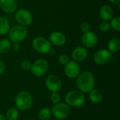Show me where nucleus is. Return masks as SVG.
Segmentation results:
<instances>
[{
	"mask_svg": "<svg viewBox=\"0 0 120 120\" xmlns=\"http://www.w3.org/2000/svg\"><path fill=\"white\" fill-rule=\"evenodd\" d=\"M76 79V86L77 89L84 94H89L95 88V77L94 74L90 71L80 72Z\"/></svg>",
	"mask_w": 120,
	"mask_h": 120,
	"instance_id": "nucleus-1",
	"label": "nucleus"
},
{
	"mask_svg": "<svg viewBox=\"0 0 120 120\" xmlns=\"http://www.w3.org/2000/svg\"><path fill=\"white\" fill-rule=\"evenodd\" d=\"M15 104L18 110H29L34 104L33 96L27 91H20L15 97Z\"/></svg>",
	"mask_w": 120,
	"mask_h": 120,
	"instance_id": "nucleus-2",
	"label": "nucleus"
},
{
	"mask_svg": "<svg viewBox=\"0 0 120 120\" xmlns=\"http://www.w3.org/2000/svg\"><path fill=\"white\" fill-rule=\"evenodd\" d=\"M65 103L70 108H79L84 105L86 102L85 94L80 91L72 90L68 91L65 96Z\"/></svg>",
	"mask_w": 120,
	"mask_h": 120,
	"instance_id": "nucleus-3",
	"label": "nucleus"
},
{
	"mask_svg": "<svg viewBox=\"0 0 120 120\" xmlns=\"http://www.w3.org/2000/svg\"><path fill=\"white\" fill-rule=\"evenodd\" d=\"M8 33V39L12 43H20L27 38L28 35V30L25 26L18 24L10 27Z\"/></svg>",
	"mask_w": 120,
	"mask_h": 120,
	"instance_id": "nucleus-4",
	"label": "nucleus"
},
{
	"mask_svg": "<svg viewBox=\"0 0 120 120\" xmlns=\"http://www.w3.org/2000/svg\"><path fill=\"white\" fill-rule=\"evenodd\" d=\"M32 45L33 49L38 53L42 54L49 53L52 49V44L48 39L44 37H36L33 39Z\"/></svg>",
	"mask_w": 120,
	"mask_h": 120,
	"instance_id": "nucleus-5",
	"label": "nucleus"
},
{
	"mask_svg": "<svg viewBox=\"0 0 120 120\" xmlns=\"http://www.w3.org/2000/svg\"><path fill=\"white\" fill-rule=\"evenodd\" d=\"M52 115L58 120H63L68 118L71 113L70 107L65 103L60 102L54 104L51 108Z\"/></svg>",
	"mask_w": 120,
	"mask_h": 120,
	"instance_id": "nucleus-6",
	"label": "nucleus"
},
{
	"mask_svg": "<svg viewBox=\"0 0 120 120\" xmlns=\"http://www.w3.org/2000/svg\"><path fill=\"white\" fill-rule=\"evenodd\" d=\"M49 68V62L44 58H39L32 63L30 71L34 76L37 77H40L47 73Z\"/></svg>",
	"mask_w": 120,
	"mask_h": 120,
	"instance_id": "nucleus-7",
	"label": "nucleus"
},
{
	"mask_svg": "<svg viewBox=\"0 0 120 120\" xmlns=\"http://www.w3.org/2000/svg\"><path fill=\"white\" fill-rule=\"evenodd\" d=\"M45 86L51 93L59 92L63 86L61 79L56 75L51 74L48 75L45 79Z\"/></svg>",
	"mask_w": 120,
	"mask_h": 120,
	"instance_id": "nucleus-8",
	"label": "nucleus"
},
{
	"mask_svg": "<svg viewBox=\"0 0 120 120\" xmlns=\"http://www.w3.org/2000/svg\"><path fill=\"white\" fill-rule=\"evenodd\" d=\"M15 18L19 25L23 26L30 25L33 21V16L31 12L26 8H20L15 11Z\"/></svg>",
	"mask_w": 120,
	"mask_h": 120,
	"instance_id": "nucleus-9",
	"label": "nucleus"
},
{
	"mask_svg": "<svg viewBox=\"0 0 120 120\" xmlns=\"http://www.w3.org/2000/svg\"><path fill=\"white\" fill-rule=\"evenodd\" d=\"M112 58V53L106 49H101L94 55V60L95 63L99 65H103L109 63Z\"/></svg>",
	"mask_w": 120,
	"mask_h": 120,
	"instance_id": "nucleus-10",
	"label": "nucleus"
},
{
	"mask_svg": "<svg viewBox=\"0 0 120 120\" xmlns=\"http://www.w3.org/2000/svg\"><path fill=\"white\" fill-rule=\"evenodd\" d=\"M64 72L65 76L71 79H76L81 72V68L79 63L75 60H70L64 68Z\"/></svg>",
	"mask_w": 120,
	"mask_h": 120,
	"instance_id": "nucleus-11",
	"label": "nucleus"
},
{
	"mask_svg": "<svg viewBox=\"0 0 120 120\" xmlns=\"http://www.w3.org/2000/svg\"><path fill=\"white\" fill-rule=\"evenodd\" d=\"M81 41L82 44L84 46V47L94 48L98 44V38L95 32L89 31L82 34Z\"/></svg>",
	"mask_w": 120,
	"mask_h": 120,
	"instance_id": "nucleus-12",
	"label": "nucleus"
},
{
	"mask_svg": "<svg viewBox=\"0 0 120 120\" xmlns=\"http://www.w3.org/2000/svg\"><path fill=\"white\" fill-rule=\"evenodd\" d=\"M49 40L51 44L56 46H62L66 43L67 39L62 32L54 31L50 34Z\"/></svg>",
	"mask_w": 120,
	"mask_h": 120,
	"instance_id": "nucleus-13",
	"label": "nucleus"
},
{
	"mask_svg": "<svg viewBox=\"0 0 120 120\" xmlns=\"http://www.w3.org/2000/svg\"><path fill=\"white\" fill-rule=\"evenodd\" d=\"M71 56L73 60L77 63H81L84 61L89 56V52L86 47L77 46L73 49Z\"/></svg>",
	"mask_w": 120,
	"mask_h": 120,
	"instance_id": "nucleus-14",
	"label": "nucleus"
},
{
	"mask_svg": "<svg viewBox=\"0 0 120 120\" xmlns=\"http://www.w3.org/2000/svg\"><path fill=\"white\" fill-rule=\"evenodd\" d=\"M0 8L6 13H13L18 9L17 0H0Z\"/></svg>",
	"mask_w": 120,
	"mask_h": 120,
	"instance_id": "nucleus-15",
	"label": "nucleus"
},
{
	"mask_svg": "<svg viewBox=\"0 0 120 120\" xmlns=\"http://www.w3.org/2000/svg\"><path fill=\"white\" fill-rule=\"evenodd\" d=\"M99 15L101 18L104 20V21H109L110 20L112 17L114 16V11L113 8L108 5L105 4L99 10Z\"/></svg>",
	"mask_w": 120,
	"mask_h": 120,
	"instance_id": "nucleus-16",
	"label": "nucleus"
},
{
	"mask_svg": "<svg viewBox=\"0 0 120 120\" xmlns=\"http://www.w3.org/2000/svg\"><path fill=\"white\" fill-rule=\"evenodd\" d=\"M89 98L91 103L98 104L102 102L103 99V94L100 90L94 89L89 93Z\"/></svg>",
	"mask_w": 120,
	"mask_h": 120,
	"instance_id": "nucleus-17",
	"label": "nucleus"
},
{
	"mask_svg": "<svg viewBox=\"0 0 120 120\" xmlns=\"http://www.w3.org/2000/svg\"><path fill=\"white\" fill-rule=\"evenodd\" d=\"M108 50L111 53H117L120 49V39L118 37H113L108 43Z\"/></svg>",
	"mask_w": 120,
	"mask_h": 120,
	"instance_id": "nucleus-18",
	"label": "nucleus"
},
{
	"mask_svg": "<svg viewBox=\"0 0 120 120\" xmlns=\"http://www.w3.org/2000/svg\"><path fill=\"white\" fill-rule=\"evenodd\" d=\"M11 25L8 20L3 16L0 15V35H5L6 34L9 30Z\"/></svg>",
	"mask_w": 120,
	"mask_h": 120,
	"instance_id": "nucleus-19",
	"label": "nucleus"
},
{
	"mask_svg": "<svg viewBox=\"0 0 120 120\" xmlns=\"http://www.w3.org/2000/svg\"><path fill=\"white\" fill-rule=\"evenodd\" d=\"M12 42L9 39H2L0 40V53H6L11 49Z\"/></svg>",
	"mask_w": 120,
	"mask_h": 120,
	"instance_id": "nucleus-20",
	"label": "nucleus"
},
{
	"mask_svg": "<svg viewBox=\"0 0 120 120\" xmlns=\"http://www.w3.org/2000/svg\"><path fill=\"white\" fill-rule=\"evenodd\" d=\"M6 120H18L19 118V110L16 108H10L5 113Z\"/></svg>",
	"mask_w": 120,
	"mask_h": 120,
	"instance_id": "nucleus-21",
	"label": "nucleus"
},
{
	"mask_svg": "<svg viewBox=\"0 0 120 120\" xmlns=\"http://www.w3.org/2000/svg\"><path fill=\"white\" fill-rule=\"evenodd\" d=\"M51 116L52 112L49 108H43L38 112V118L39 120H49Z\"/></svg>",
	"mask_w": 120,
	"mask_h": 120,
	"instance_id": "nucleus-22",
	"label": "nucleus"
},
{
	"mask_svg": "<svg viewBox=\"0 0 120 120\" xmlns=\"http://www.w3.org/2000/svg\"><path fill=\"white\" fill-rule=\"evenodd\" d=\"M109 22L112 29L117 32L120 31V17L119 15L113 16Z\"/></svg>",
	"mask_w": 120,
	"mask_h": 120,
	"instance_id": "nucleus-23",
	"label": "nucleus"
},
{
	"mask_svg": "<svg viewBox=\"0 0 120 120\" xmlns=\"http://www.w3.org/2000/svg\"><path fill=\"white\" fill-rule=\"evenodd\" d=\"M50 101L54 105L61 101V96L58 92H53L50 96Z\"/></svg>",
	"mask_w": 120,
	"mask_h": 120,
	"instance_id": "nucleus-24",
	"label": "nucleus"
},
{
	"mask_svg": "<svg viewBox=\"0 0 120 120\" xmlns=\"http://www.w3.org/2000/svg\"><path fill=\"white\" fill-rule=\"evenodd\" d=\"M111 29L109 21H104L103 20L100 24H99V30L102 32H107Z\"/></svg>",
	"mask_w": 120,
	"mask_h": 120,
	"instance_id": "nucleus-25",
	"label": "nucleus"
},
{
	"mask_svg": "<svg viewBox=\"0 0 120 120\" xmlns=\"http://www.w3.org/2000/svg\"><path fill=\"white\" fill-rule=\"evenodd\" d=\"M58 60L60 63V64L63 65H65L69 61H70V58L69 56L67 54H60L58 58Z\"/></svg>",
	"mask_w": 120,
	"mask_h": 120,
	"instance_id": "nucleus-26",
	"label": "nucleus"
},
{
	"mask_svg": "<svg viewBox=\"0 0 120 120\" xmlns=\"http://www.w3.org/2000/svg\"><path fill=\"white\" fill-rule=\"evenodd\" d=\"M31 66H32V63L29 60H24L22 61L20 64L21 68L25 71H29L31 68Z\"/></svg>",
	"mask_w": 120,
	"mask_h": 120,
	"instance_id": "nucleus-27",
	"label": "nucleus"
},
{
	"mask_svg": "<svg viewBox=\"0 0 120 120\" xmlns=\"http://www.w3.org/2000/svg\"><path fill=\"white\" fill-rule=\"evenodd\" d=\"M79 29L81 30V32H82L83 33L87 32L89 31H90L91 29V25L89 22H83L80 24L79 25Z\"/></svg>",
	"mask_w": 120,
	"mask_h": 120,
	"instance_id": "nucleus-28",
	"label": "nucleus"
},
{
	"mask_svg": "<svg viewBox=\"0 0 120 120\" xmlns=\"http://www.w3.org/2000/svg\"><path fill=\"white\" fill-rule=\"evenodd\" d=\"M11 49L15 51V52H18L21 49V46L20 45V43H13L12 46H11Z\"/></svg>",
	"mask_w": 120,
	"mask_h": 120,
	"instance_id": "nucleus-29",
	"label": "nucleus"
},
{
	"mask_svg": "<svg viewBox=\"0 0 120 120\" xmlns=\"http://www.w3.org/2000/svg\"><path fill=\"white\" fill-rule=\"evenodd\" d=\"M5 69H6V67H5V64L0 59V76L1 75L4 74V72H5Z\"/></svg>",
	"mask_w": 120,
	"mask_h": 120,
	"instance_id": "nucleus-30",
	"label": "nucleus"
},
{
	"mask_svg": "<svg viewBox=\"0 0 120 120\" xmlns=\"http://www.w3.org/2000/svg\"><path fill=\"white\" fill-rule=\"evenodd\" d=\"M110 2H111L112 4H118L120 3V0H108Z\"/></svg>",
	"mask_w": 120,
	"mask_h": 120,
	"instance_id": "nucleus-31",
	"label": "nucleus"
},
{
	"mask_svg": "<svg viewBox=\"0 0 120 120\" xmlns=\"http://www.w3.org/2000/svg\"><path fill=\"white\" fill-rule=\"evenodd\" d=\"M0 120H6V117H5V115L4 114L0 113Z\"/></svg>",
	"mask_w": 120,
	"mask_h": 120,
	"instance_id": "nucleus-32",
	"label": "nucleus"
},
{
	"mask_svg": "<svg viewBox=\"0 0 120 120\" xmlns=\"http://www.w3.org/2000/svg\"><path fill=\"white\" fill-rule=\"evenodd\" d=\"M32 120V119H30V120Z\"/></svg>",
	"mask_w": 120,
	"mask_h": 120,
	"instance_id": "nucleus-33",
	"label": "nucleus"
}]
</instances>
